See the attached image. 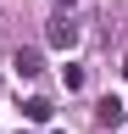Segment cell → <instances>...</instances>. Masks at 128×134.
Masks as SVG:
<instances>
[{
	"label": "cell",
	"mask_w": 128,
	"mask_h": 134,
	"mask_svg": "<svg viewBox=\"0 0 128 134\" xmlns=\"http://www.w3.org/2000/svg\"><path fill=\"white\" fill-rule=\"evenodd\" d=\"M45 45H50V50H72L78 45V23H72V17H56V23L45 28Z\"/></svg>",
	"instance_id": "1"
},
{
	"label": "cell",
	"mask_w": 128,
	"mask_h": 134,
	"mask_svg": "<svg viewBox=\"0 0 128 134\" xmlns=\"http://www.w3.org/2000/svg\"><path fill=\"white\" fill-rule=\"evenodd\" d=\"M123 117H128V106H123V100H117V95H106V100H100V106H95V123H100L106 134H117V129H123Z\"/></svg>",
	"instance_id": "2"
},
{
	"label": "cell",
	"mask_w": 128,
	"mask_h": 134,
	"mask_svg": "<svg viewBox=\"0 0 128 134\" xmlns=\"http://www.w3.org/2000/svg\"><path fill=\"white\" fill-rule=\"evenodd\" d=\"M11 67H17V78H39V73H45V56H39V50H17Z\"/></svg>",
	"instance_id": "3"
},
{
	"label": "cell",
	"mask_w": 128,
	"mask_h": 134,
	"mask_svg": "<svg viewBox=\"0 0 128 134\" xmlns=\"http://www.w3.org/2000/svg\"><path fill=\"white\" fill-rule=\"evenodd\" d=\"M22 117H28V123H50V100H45V95L22 100Z\"/></svg>",
	"instance_id": "4"
},
{
	"label": "cell",
	"mask_w": 128,
	"mask_h": 134,
	"mask_svg": "<svg viewBox=\"0 0 128 134\" xmlns=\"http://www.w3.org/2000/svg\"><path fill=\"white\" fill-rule=\"evenodd\" d=\"M61 78H67V90H84V84H89V73H84V67H72V62L61 67Z\"/></svg>",
	"instance_id": "5"
},
{
	"label": "cell",
	"mask_w": 128,
	"mask_h": 134,
	"mask_svg": "<svg viewBox=\"0 0 128 134\" xmlns=\"http://www.w3.org/2000/svg\"><path fill=\"white\" fill-rule=\"evenodd\" d=\"M56 6H67V11H72V0H56Z\"/></svg>",
	"instance_id": "6"
},
{
	"label": "cell",
	"mask_w": 128,
	"mask_h": 134,
	"mask_svg": "<svg viewBox=\"0 0 128 134\" xmlns=\"http://www.w3.org/2000/svg\"><path fill=\"white\" fill-rule=\"evenodd\" d=\"M50 134H67V129H50Z\"/></svg>",
	"instance_id": "7"
},
{
	"label": "cell",
	"mask_w": 128,
	"mask_h": 134,
	"mask_svg": "<svg viewBox=\"0 0 128 134\" xmlns=\"http://www.w3.org/2000/svg\"><path fill=\"white\" fill-rule=\"evenodd\" d=\"M123 106H128V100H123Z\"/></svg>",
	"instance_id": "8"
}]
</instances>
